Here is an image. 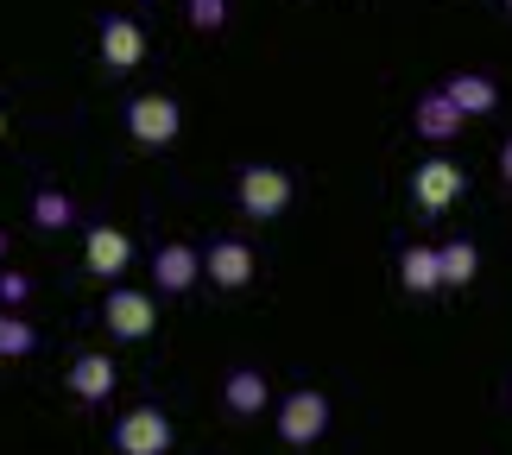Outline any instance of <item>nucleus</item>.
Wrapping results in <instances>:
<instances>
[{
  "label": "nucleus",
  "instance_id": "1",
  "mask_svg": "<svg viewBox=\"0 0 512 455\" xmlns=\"http://www.w3.org/2000/svg\"><path fill=\"white\" fill-rule=\"evenodd\" d=\"M234 203H241L247 222H272V215L291 209V171L279 165H247L234 177Z\"/></svg>",
  "mask_w": 512,
  "mask_h": 455
},
{
  "label": "nucleus",
  "instance_id": "2",
  "mask_svg": "<svg viewBox=\"0 0 512 455\" xmlns=\"http://www.w3.org/2000/svg\"><path fill=\"white\" fill-rule=\"evenodd\" d=\"M127 133H133V146L159 152V146H171L177 133H184V108H177L165 89L133 95V102H127Z\"/></svg>",
  "mask_w": 512,
  "mask_h": 455
},
{
  "label": "nucleus",
  "instance_id": "3",
  "mask_svg": "<svg viewBox=\"0 0 512 455\" xmlns=\"http://www.w3.org/2000/svg\"><path fill=\"white\" fill-rule=\"evenodd\" d=\"M329 418H336V405H329V392H317V386H298V392L279 399V437L291 449H310L329 430Z\"/></svg>",
  "mask_w": 512,
  "mask_h": 455
},
{
  "label": "nucleus",
  "instance_id": "4",
  "mask_svg": "<svg viewBox=\"0 0 512 455\" xmlns=\"http://www.w3.org/2000/svg\"><path fill=\"white\" fill-rule=\"evenodd\" d=\"M114 449L121 455H171V418L159 405H133L114 424Z\"/></svg>",
  "mask_w": 512,
  "mask_h": 455
},
{
  "label": "nucleus",
  "instance_id": "5",
  "mask_svg": "<svg viewBox=\"0 0 512 455\" xmlns=\"http://www.w3.org/2000/svg\"><path fill=\"white\" fill-rule=\"evenodd\" d=\"M102 323H108V335H121V342H146V335L159 329V304L133 285H114L108 304H102Z\"/></svg>",
  "mask_w": 512,
  "mask_h": 455
},
{
  "label": "nucleus",
  "instance_id": "6",
  "mask_svg": "<svg viewBox=\"0 0 512 455\" xmlns=\"http://www.w3.org/2000/svg\"><path fill=\"white\" fill-rule=\"evenodd\" d=\"M462 184H468V177H462L456 158H424V165L411 171V203H418L424 215H443L462 196Z\"/></svg>",
  "mask_w": 512,
  "mask_h": 455
},
{
  "label": "nucleus",
  "instance_id": "7",
  "mask_svg": "<svg viewBox=\"0 0 512 455\" xmlns=\"http://www.w3.org/2000/svg\"><path fill=\"white\" fill-rule=\"evenodd\" d=\"M64 386H70L76 405H102L108 392L121 386V367H114V354H76L70 373H64Z\"/></svg>",
  "mask_w": 512,
  "mask_h": 455
},
{
  "label": "nucleus",
  "instance_id": "8",
  "mask_svg": "<svg viewBox=\"0 0 512 455\" xmlns=\"http://www.w3.org/2000/svg\"><path fill=\"white\" fill-rule=\"evenodd\" d=\"M253 247L247 241H234V234H222L209 253H203V272H209V285H222V291H247L253 285Z\"/></svg>",
  "mask_w": 512,
  "mask_h": 455
},
{
  "label": "nucleus",
  "instance_id": "9",
  "mask_svg": "<svg viewBox=\"0 0 512 455\" xmlns=\"http://www.w3.org/2000/svg\"><path fill=\"white\" fill-rule=\"evenodd\" d=\"M83 266L95 272V279H114V285H121V272L133 266V241H127V234L121 228H89L83 234Z\"/></svg>",
  "mask_w": 512,
  "mask_h": 455
},
{
  "label": "nucleus",
  "instance_id": "10",
  "mask_svg": "<svg viewBox=\"0 0 512 455\" xmlns=\"http://www.w3.org/2000/svg\"><path fill=\"white\" fill-rule=\"evenodd\" d=\"M102 64L121 70V76L146 64V32H140V19H121V13L102 19Z\"/></svg>",
  "mask_w": 512,
  "mask_h": 455
},
{
  "label": "nucleus",
  "instance_id": "11",
  "mask_svg": "<svg viewBox=\"0 0 512 455\" xmlns=\"http://www.w3.org/2000/svg\"><path fill=\"white\" fill-rule=\"evenodd\" d=\"M196 279H203V253H196L190 241H165L159 253H152V285H165V291H190Z\"/></svg>",
  "mask_w": 512,
  "mask_h": 455
},
{
  "label": "nucleus",
  "instance_id": "12",
  "mask_svg": "<svg viewBox=\"0 0 512 455\" xmlns=\"http://www.w3.org/2000/svg\"><path fill=\"white\" fill-rule=\"evenodd\" d=\"M222 405L234 411V418H260V411L272 405V386H266V373H260V367H234L228 380H222Z\"/></svg>",
  "mask_w": 512,
  "mask_h": 455
},
{
  "label": "nucleus",
  "instance_id": "13",
  "mask_svg": "<svg viewBox=\"0 0 512 455\" xmlns=\"http://www.w3.org/2000/svg\"><path fill=\"white\" fill-rule=\"evenodd\" d=\"M399 285L411 291V298H430V291H443V253L424 247V241H411V247L399 253Z\"/></svg>",
  "mask_w": 512,
  "mask_h": 455
},
{
  "label": "nucleus",
  "instance_id": "14",
  "mask_svg": "<svg viewBox=\"0 0 512 455\" xmlns=\"http://www.w3.org/2000/svg\"><path fill=\"white\" fill-rule=\"evenodd\" d=\"M411 121H418V133H424V140H456V133H462V121H468V114L456 108V102H449V95L443 89H430V95H418V108H411Z\"/></svg>",
  "mask_w": 512,
  "mask_h": 455
},
{
  "label": "nucleus",
  "instance_id": "15",
  "mask_svg": "<svg viewBox=\"0 0 512 455\" xmlns=\"http://www.w3.org/2000/svg\"><path fill=\"white\" fill-rule=\"evenodd\" d=\"M443 95H449V102H456V108L468 114V121H475V114H494V108H500V83H494V76H481V70L449 76Z\"/></svg>",
  "mask_w": 512,
  "mask_h": 455
},
{
  "label": "nucleus",
  "instance_id": "16",
  "mask_svg": "<svg viewBox=\"0 0 512 455\" xmlns=\"http://www.w3.org/2000/svg\"><path fill=\"white\" fill-rule=\"evenodd\" d=\"M443 291H456V285H475V272H481V247L475 241H443Z\"/></svg>",
  "mask_w": 512,
  "mask_h": 455
},
{
  "label": "nucleus",
  "instance_id": "17",
  "mask_svg": "<svg viewBox=\"0 0 512 455\" xmlns=\"http://www.w3.org/2000/svg\"><path fill=\"white\" fill-rule=\"evenodd\" d=\"M32 222H38V228H70V222H76V203H70V190L45 184V190L32 196Z\"/></svg>",
  "mask_w": 512,
  "mask_h": 455
},
{
  "label": "nucleus",
  "instance_id": "18",
  "mask_svg": "<svg viewBox=\"0 0 512 455\" xmlns=\"http://www.w3.org/2000/svg\"><path fill=\"white\" fill-rule=\"evenodd\" d=\"M38 348V329L26 316H0V361H13V354H32Z\"/></svg>",
  "mask_w": 512,
  "mask_h": 455
},
{
  "label": "nucleus",
  "instance_id": "19",
  "mask_svg": "<svg viewBox=\"0 0 512 455\" xmlns=\"http://www.w3.org/2000/svg\"><path fill=\"white\" fill-rule=\"evenodd\" d=\"M190 26L196 32H222L228 26V0H190Z\"/></svg>",
  "mask_w": 512,
  "mask_h": 455
},
{
  "label": "nucleus",
  "instance_id": "20",
  "mask_svg": "<svg viewBox=\"0 0 512 455\" xmlns=\"http://www.w3.org/2000/svg\"><path fill=\"white\" fill-rule=\"evenodd\" d=\"M32 298V279L26 272H7V279H0V304H26Z\"/></svg>",
  "mask_w": 512,
  "mask_h": 455
},
{
  "label": "nucleus",
  "instance_id": "21",
  "mask_svg": "<svg viewBox=\"0 0 512 455\" xmlns=\"http://www.w3.org/2000/svg\"><path fill=\"white\" fill-rule=\"evenodd\" d=\"M500 184H512V140L500 146Z\"/></svg>",
  "mask_w": 512,
  "mask_h": 455
},
{
  "label": "nucleus",
  "instance_id": "22",
  "mask_svg": "<svg viewBox=\"0 0 512 455\" xmlns=\"http://www.w3.org/2000/svg\"><path fill=\"white\" fill-rule=\"evenodd\" d=\"M0 140H7V108H0Z\"/></svg>",
  "mask_w": 512,
  "mask_h": 455
},
{
  "label": "nucleus",
  "instance_id": "23",
  "mask_svg": "<svg viewBox=\"0 0 512 455\" xmlns=\"http://www.w3.org/2000/svg\"><path fill=\"white\" fill-rule=\"evenodd\" d=\"M0 260H7V234H0Z\"/></svg>",
  "mask_w": 512,
  "mask_h": 455
},
{
  "label": "nucleus",
  "instance_id": "24",
  "mask_svg": "<svg viewBox=\"0 0 512 455\" xmlns=\"http://www.w3.org/2000/svg\"><path fill=\"white\" fill-rule=\"evenodd\" d=\"M506 13H512V0H506Z\"/></svg>",
  "mask_w": 512,
  "mask_h": 455
}]
</instances>
